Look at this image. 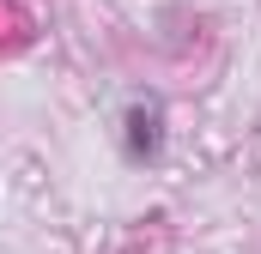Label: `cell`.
<instances>
[{"instance_id":"cell-1","label":"cell","mask_w":261,"mask_h":254,"mask_svg":"<svg viewBox=\"0 0 261 254\" xmlns=\"http://www.w3.org/2000/svg\"><path fill=\"white\" fill-rule=\"evenodd\" d=\"M158 103H134L128 109V157L140 164V157H158V145H164V133H158Z\"/></svg>"}]
</instances>
